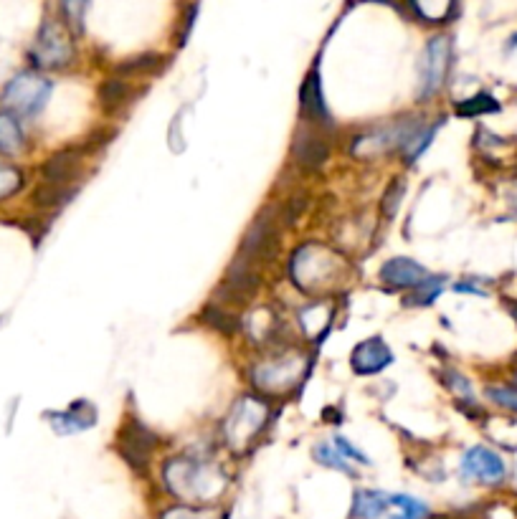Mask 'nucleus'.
<instances>
[{"label":"nucleus","mask_w":517,"mask_h":519,"mask_svg":"<svg viewBox=\"0 0 517 519\" xmlns=\"http://www.w3.org/2000/svg\"><path fill=\"white\" fill-rule=\"evenodd\" d=\"M429 507L421 499L409 494H386V492H363L355 494L353 519H426Z\"/></svg>","instance_id":"obj_1"},{"label":"nucleus","mask_w":517,"mask_h":519,"mask_svg":"<svg viewBox=\"0 0 517 519\" xmlns=\"http://www.w3.org/2000/svg\"><path fill=\"white\" fill-rule=\"evenodd\" d=\"M54 84L36 71H23L13 76L8 87L3 89V104L13 117H36L49 102Z\"/></svg>","instance_id":"obj_2"},{"label":"nucleus","mask_w":517,"mask_h":519,"mask_svg":"<svg viewBox=\"0 0 517 519\" xmlns=\"http://www.w3.org/2000/svg\"><path fill=\"white\" fill-rule=\"evenodd\" d=\"M165 484L173 494H180L186 499H208L221 492V479L213 476L203 464H191V461H168L165 466Z\"/></svg>","instance_id":"obj_3"},{"label":"nucleus","mask_w":517,"mask_h":519,"mask_svg":"<svg viewBox=\"0 0 517 519\" xmlns=\"http://www.w3.org/2000/svg\"><path fill=\"white\" fill-rule=\"evenodd\" d=\"M31 61L39 69H64L74 61V44L59 21H44L31 46Z\"/></svg>","instance_id":"obj_4"},{"label":"nucleus","mask_w":517,"mask_h":519,"mask_svg":"<svg viewBox=\"0 0 517 519\" xmlns=\"http://www.w3.org/2000/svg\"><path fill=\"white\" fill-rule=\"evenodd\" d=\"M277 249H279L277 218H274L272 208H264V211L256 216L254 226L246 231L236 261H244V264L249 266H254L256 261H272L274 256H277Z\"/></svg>","instance_id":"obj_5"},{"label":"nucleus","mask_w":517,"mask_h":519,"mask_svg":"<svg viewBox=\"0 0 517 519\" xmlns=\"http://www.w3.org/2000/svg\"><path fill=\"white\" fill-rule=\"evenodd\" d=\"M335 271H338V261L317 246H302L292 259V276L302 289L322 287L330 276H335Z\"/></svg>","instance_id":"obj_6"},{"label":"nucleus","mask_w":517,"mask_h":519,"mask_svg":"<svg viewBox=\"0 0 517 519\" xmlns=\"http://www.w3.org/2000/svg\"><path fill=\"white\" fill-rule=\"evenodd\" d=\"M449 64H452V41L447 36H434L426 46L424 61H421V97L429 99L439 92L447 79Z\"/></svg>","instance_id":"obj_7"},{"label":"nucleus","mask_w":517,"mask_h":519,"mask_svg":"<svg viewBox=\"0 0 517 519\" xmlns=\"http://www.w3.org/2000/svg\"><path fill=\"white\" fill-rule=\"evenodd\" d=\"M155 446H158V436L140 421H127L117 436V451L132 469L145 471Z\"/></svg>","instance_id":"obj_8"},{"label":"nucleus","mask_w":517,"mask_h":519,"mask_svg":"<svg viewBox=\"0 0 517 519\" xmlns=\"http://www.w3.org/2000/svg\"><path fill=\"white\" fill-rule=\"evenodd\" d=\"M267 423V408L262 403L244 398V401L236 403L234 413H231L229 423H226V433H229V441L239 449V446L251 444L256 438V433L262 431V426Z\"/></svg>","instance_id":"obj_9"},{"label":"nucleus","mask_w":517,"mask_h":519,"mask_svg":"<svg viewBox=\"0 0 517 519\" xmlns=\"http://www.w3.org/2000/svg\"><path fill=\"white\" fill-rule=\"evenodd\" d=\"M462 474L467 479H474V482L482 484H500L505 482L507 476V466L502 461L500 454H495L487 446H474L464 454L462 459Z\"/></svg>","instance_id":"obj_10"},{"label":"nucleus","mask_w":517,"mask_h":519,"mask_svg":"<svg viewBox=\"0 0 517 519\" xmlns=\"http://www.w3.org/2000/svg\"><path fill=\"white\" fill-rule=\"evenodd\" d=\"M294 160L300 165L302 170L307 173H317L322 170V165L327 163V157H330V145L325 142V137H320L317 132H300L297 140H294Z\"/></svg>","instance_id":"obj_11"},{"label":"nucleus","mask_w":517,"mask_h":519,"mask_svg":"<svg viewBox=\"0 0 517 519\" xmlns=\"http://www.w3.org/2000/svg\"><path fill=\"white\" fill-rule=\"evenodd\" d=\"M391 363H393V352L388 350V345L381 340V337L360 342V345L353 350V370L360 375L381 373V370L388 368Z\"/></svg>","instance_id":"obj_12"},{"label":"nucleus","mask_w":517,"mask_h":519,"mask_svg":"<svg viewBox=\"0 0 517 519\" xmlns=\"http://www.w3.org/2000/svg\"><path fill=\"white\" fill-rule=\"evenodd\" d=\"M300 112L307 122L312 125H330V112L325 107V97H322V84L317 69L307 74L305 84L300 89Z\"/></svg>","instance_id":"obj_13"},{"label":"nucleus","mask_w":517,"mask_h":519,"mask_svg":"<svg viewBox=\"0 0 517 519\" xmlns=\"http://www.w3.org/2000/svg\"><path fill=\"white\" fill-rule=\"evenodd\" d=\"M82 163H79V150L77 147H66V150L56 152L46 160L44 165V178L46 183L61 185V188H69L74 180H77Z\"/></svg>","instance_id":"obj_14"},{"label":"nucleus","mask_w":517,"mask_h":519,"mask_svg":"<svg viewBox=\"0 0 517 519\" xmlns=\"http://www.w3.org/2000/svg\"><path fill=\"white\" fill-rule=\"evenodd\" d=\"M381 279L388 287L416 289L426 279V269L414 259H391L383 264Z\"/></svg>","instance_id":"obj_15"},{"label":"nucleus","mask_w":517,"mask_h":519,"mask_svg":"<svg viewBox=\"0 0 517 519\" xmlns=\"http://www.w3.org/2000/svg\"><path fill=\"white\" fill-rule=\"evenodd\" d=\"M297 373H300V363L292 357H284L282 363L264 365L262 370H256V383L269 390H277L279 385L289 388L297 380Z\"/></svg>","instance_id":"obj_16"},{"label":"nucleus","mask_w":517,"mask_h":519,"mask_svg":"<svg viewBox=\"0 0 517 519\" xmlns=\"http://www.w3.org/2000/svg\"><path fill=\"white\" fill-rule=\"evenodd\" d=\"M132 97H135V89L122 79H104L99 84V107L107 114H117L120 109H125L132 102Z\"/></svg>","instance_id":"obj_17"},{"label":"nucleus","mask_w":517,"mask_h":519,"mask_svg":"<svg viewBox=\"0 0 517 519\" xmlns=\"http://www.w3.org/2000/svg\"><path fill=\"white\" fill-rule=\"evenodd\" d=\"M201 322H206L211 330L224 332V335H234V332L241 330L239 317L231 312H226L221 304H208V307L201 312Z\"/></svg>","instance_id":"obj_18"},{"label":"nucleus","mask_w":517,"mask_h":519,"mask_svg":"<svg viewBox=\"0 0 517 519\" xmlns=\"http://www.w3.org/2000/svg\"><path fill=\"white\" fill-rule=\"evenodd\" d=\"M23 147V130L13 114H0V152L3 155H16Z\"/></svg>","instance_id":"obj_19"},{"label":"nucleus","mask_w":517,"mask_h":519,"mask_svg":"<svg viewBox=\"0 0 517 519\" xmlns=\"http://www.w3.org/2000/svg\"><path fill=\"white\" fill-rule=\"evenodd\" d=\"M165 64H168L165 56L142 54V56H135V59L122 61V64L117 66V71H120V74H155V71L165 69Z\"/></svg>","instance_id":"obj_20"},{"label":"nucleus","mask_w":517,"mask_h":519,"mask_svg":"<svg viewBox=\"0 0 517 519\" xmlns=\"http://www.w3.org/2000/svg\"><path fill=\"white\" fill-rule=\"evenodd\" d=\"M441 122H444V119H439V122H434V125H431V127L421 125L419 130L414 132V137H411V140L406 142V145H403V157H406V163L414 165L416 157H419L421 152H424L426 147H429V142L434 140V135H436V130H439Z\"/></svg>","instance_id":"obj_21"},{"label":"nucleus","mask_w":517,"mask_h":519,"mask_svg":"<svg viewBox=\"0 0 517 519\" xmlns=\"http://www.w3.org/2000/svg\"><path fill=\"white\" fill-rule=\"evenodd\" d=\"M71 195H74V190L71 188H61V185L44 183L36 188V193H33V203H36L39 208H56V206H64Z\"/></svg>","instance_id":"obj_22"},{"label":"nucleus","mask_w":517,"mask_h":519,"mask_svg":"<svg viewBox=\"0 0 517 519\" xmlns=\"http://www.w3.org/2000/svg\"><path fill=\"white\" fill-rule=\"evenodd\" d=\"M495 112H500V104H497V99L490 97V94H477V97L464 99V102L457 104L459 117H482V114Z\"/></svg>","instance_id":"obj_23"},{"label":"nucleus","mask_w":517,"mask_h":519,"mask_svg":"<svg viewBox=\"0 0 517 519\" xmlns=\"http://www.w3.org/2000/svg\"><path fill=\"white\" fill-rule=\"evenodd\" d=\"M403 195H406V183H403V180H393V183L388 185L386 193H383V198H381L383 216H386V218L396 216L398 206H401V201H403Z\"/></svg>","instance_id":"obj_24"},{"label":"nucleus","mask_w":517,"mask_h":519,"mask_svg":"<svg viewBox=\"0 0 517 519\" xmlns=\"http://www.w3.org/2000/svg\"><path fill=\"white\" fill-rule=\"evenodd\" d=\"M441 279H429V282H421L419 287H416V292L414 294H409V297H406V304H411V307H416V304H431L434 302L436 297H439V292H441Z\"/></svg>","instance_id":"obj_25"},{"label":"nucleus","mask_w":517,"mask_h":519,"mask_svg":"<svg viewBox=\"0 0 517 519\" xmlns=\"http://www.w3.org/2000/svg\"><path fill=\"white\" fill-rule=\"evenodd\" d=\"M23 185V175L18 173L11 165H0V201L11 198L13 193H18Z\"/></svg>","instance_id":"obj_26"},{"label":"nucleus","mask_w":517,"mask_h":519,"mask_svg":"<svg viewBox=\"0 0 517 519\" xmlns=\"http://www.w3.org/2000/svg\"><path fill=\"white\" fill-rule=\"evenodd\" d=\"M315 459L322 461L325 466H330V469H340V471H348V474H353V469L348 466V459H345V456L340 454L335 446H317Z\"/></svg>","instance_id":"obj_27"},{"label":"nucleus","mask_w":517,"mask_h":519,"mask_svg":"<svg viewBox=\"0 0 517 519\" xmlns=\"http://www.w3.org/2000/svg\"><path fill=\"white\" fill-rule=\"evenodd\" d=\"M487 398H490L492 403H497V406L517 413V388H512V385H495V388H487Z\"/></svg>","instance_id":"obj_28"},{"label":"nucleus","mask_w":517,"mask_h":519,"mask_svg":"<svg viewBox=\"0 0 517 519\" xmlns=\"http://www.w3.org/2000/svg\"><path fill=\"white\" fill-rule=\"evenodd\" d=\"M87 3H64L61 6V13L66 16V23L74 33H82L84 31V11H87Z\"/></svg>","instance_id":"obj_29"},{"label":"nucleus","mask_w":517,"mask_h":519,"mask_svg":"<svg viewBox=\"0 0 517 519\" xmlns=\"http://www.w3.org/2000/svg\"><path fill=\"white\" fill-rule=\"evenodd\" d=\"M160 519H216V514L206 507H173Z\"/></svg>","instance_id":"obj_30"},{"label":"nucleus","mask_w":517,"mask_h":519,"mask_svg":"<svg viewBox=\"0 0 517 519\" xmlns=\"http://www.w3.org/2000/svg\"><path fill=\"white\" fill-rule=\"evenodd\" d=\"M444 383H447L449 390H454L459 398H467V401H472V388H469L467 378H462V375L454 373V370H444Z\"/></svg>","instance_id":"obj_31"},{"label":"nucleus","mask_w":517,"mask_h":519,"mask_svg":"<svg viewBox=\"0 0 517 519\" xmlns=\"http://www.w3.org/2000/svg\"><path fill=\"white\" fill-rule=\"evenodd\" d=\"M332 444H335V449H338L340 454L348 456V459H355V461H363V464H368V459H365V456L360 454L358 449H353V446H350L348 441H345V438L335 436V438H332Z\"/></svg>","instance_id":"obj_32"},{"label":"nucleus","mask_w":517,"mask_h":519,"mask_svg":"<svg viewBox=\"0 0 517 519\" xmlns=\"http://www.w3.org/2000/svg\"><path fill=\"white\" fill-rule=\"evenodd\" d=\"M515 317H517V307H515Z\"/></svg>","instance_id":"obj_33"}]
</instances>
